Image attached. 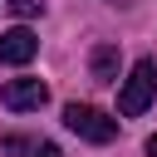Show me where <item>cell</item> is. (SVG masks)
I'll use <instances>...</instances> for the list:
<instances>
[{
    "instance_id": "obj_1",
    "label": "cell",
    "mask_w": 157,
    "mask_h": 157,
    "mask_svg": "<svg viewBox=\"0 0 157 157\" xmlns=\"http://www.w3.org/2000/svg\"><path fill=\"white\" fill-rule=\"evenodd\" d=\"M152 98H157V64H152V59H137L132 74H128L123 88H118V113H123V118H137V113L152 108Z\"/></svg>"
},
{
    "instance_id": "obj_2",
    "label": "cell",
    "mask_w": 157,
    "mask_h": 157,
    "mask_svg": "<svg viewBox=\"0 0 157 157\" xmlns=\"http://www.w3.org/2000/svg\"><path fill=\"white\" fill-rule=\"evenodd\" d=\"M64 128H69L74 137H83V142H113V137H118V118H108V113L93 108V103H69V108H64Z\"/></svg>"
},
{
    "instance_id": "obj_3",
    "label": "cell",
    "mask_w": 157,
    "mask_h": 157,
    "mask_svg": "<svg viewBox=\"0 0 157 157\" xmlns=\"http://www.w3.org/2000/svg\"><path fill=\"white\" fill-rule=\"evenodd\" d=\"M0 103H5L10 113L44 108V103H49V83H44V78H10V83L0 88Z\"/></svg>"
},
{
    "instance_id": "obj_4",
    "label": "cell",
    "mask_w": 157,
    "mask_h": 157,
    "mask_svg": "<svg viewBox=\"0 0 157 157\" xmlns=\"http://www.w3.org/2000/svg\"><path fill=\"white\" fill-rule=\"evenodd\" d=\"M34 54H39V39H34L25 25H15V29L0 34V64H15V69H20V64H29Z\"/></svg>"
},
{
    "instance_id": "obj_5",
    "label": "cell",
    "mask_w": 157,
    "mask_h": 157,
    "mask_svg": "<svg viewBox=\"0 0 157 157\" xmlns=\"http://www.w3.org/2000/svg\"><path fill=\"white\" fill-rule=\"evenodd\" d=\"M88 74H93V83H118V44H93Z\"/></svg>"
},
{
    "instance_id": "obj_6",
    "label": "cell",
    "mask_w": 157,
    "mask_h": 157,
    "mask_svg": "<svg viewBox=\"0 0 157 157\" xmlns=\"http://www.w3.org/2000/svg\"><path fill=\"white\" fill-rule=\"evenodd\" d=\"M29 147H34V142L20 137V132H5V137H0V152H5V157H29Z\"/></svg>"
},
{
    "instance_id": "obj_7",
    "label": "cell",
    "mask_w": 157,
    "mask_h": 157,
    "mask_svg": "<svg viewBox=\"0 0 157 157\" xmlns=\"http://www.w3.org/2000/svg\"><path fill=\"white\" fill-rule=\"evenodd\" d=\"M10 10L20 20H34V15H44V0H10Z\"/></svg>"
},
{
    "instance_id": "obj_8",
    "label": "cell",
    "mask_w": 157,
    "mask_h": 157,
    "mask_svg": "<svg viewBox=\"0 0 157 157\" xmlns=\"http://www.w3.org/2000/svg\"><path fill=\"white\" fill-rule=\"evenodd\" d=\"M29 157H64V152H59V142H34Z\"/></svg>"
},
{
    "instance_id": "obj_9",
    "label": "cell",
    "mask_w": 157,
    "mask_h": 157,
    "mask_svg": "<svg viewBox=\"0 0 157 157\" xmlns=\"http://www.w3.org/2000/svg\"><path fill=\"white\" fill-rule=\"evenodd\" d=\"M147 157H157V132H152V137H147Z\"/></svg>"
},
{
    "instance_id": "obj_10",
    "label": "cell",
    "mask_w": 157,
    "mask_h": 157,
    "mask_svg": "<svg viewBox=\"0 0 157 157\" xmlns=\"http://www.w3.org/2000/svg\"><path fill=\"white\" fill-rule=\"evenodd\" d=\"M108 5H128V0H108Z\"/></svg>"
}]
</instances>
